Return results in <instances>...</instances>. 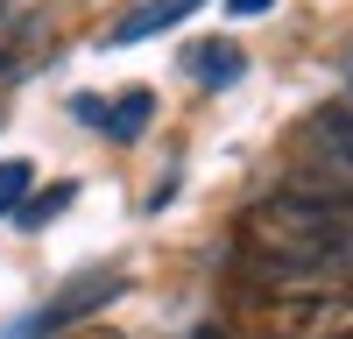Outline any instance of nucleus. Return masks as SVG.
<instances>
[{"instance_id": "nucleus-1", "label": "nucleus", "mask_w": 353, "mask_h": 339, "mask_svg": "<svg viewBox=\"0 0 353 339\" xmlns=\"http://www.w3.org/2000/svg\"><path fill=\"white\" fill-rule=\"evenodd\" d=\"M269 339H353V297L346 290H283L261 304Z\"/></svg>"}, {"instance_id": "nucleus-2", "label": "nucleus", "mask_w": 353, "mask_h": 339, "mask_svg": "<svg viewBox=\"0 0 353 339\" xmlns=\"http://www.w3.org/2000/svg\"><path fill=\"white\" fill-rule=\"evenodd\" d=\"M128 282L121 276H92V282H78V290H64V297H50L43 311H28L21 325H8L0 339H50V332H64V325H78V318H92L99 304H113Z\"/></svg>"}, {"instance_id": "nucleus-3", "label": "nucleus", "mask_w": 353, "mask_h": 339, "mask_svg": "<svg viewBox=\"0 0 353 339\" xmlns=\"http://www.w3.org/2000/svg\"><path fill=\"white\" fill-rule=\"evenodd\" d=\"M191 8H205V0H149V8H134L128 21H113V43H141V36H163V28H176Z\"/></svg>"}, {"instance_id": "nucleus-4", "label": "nucleus", "mask_w": 353, "mask_h": 339, "mask_svg": "<svg viewBox=\"0 0 353 339\" xmlns=\"http://www.w3.org/2000/svg\"><path fill=\"white\" fill-rule=\"evenodd\" d=\"M149 113H156V92H149V85H134V92H121V99L106 106V127H99V134H113V141H134L141 127H149Z\"/></svg>"}, {"instance_id": "nucleus-5", "label": "nucleus", "mask_w": 353, "mask_h": 339, "mask_svg": "<svg viewBox=\"0 0 353 339\" xmlns=\"http://www.w3.org/2000/svg\"><path fill=\"white\" fill-rule=\"evenodd\" d=\"M184 71L198 85H233V78H241V50H233V43H198L184 56Z\"/></svg>"}, {"instance_id": "nucleus-6", "label": "nucleus", "mask_w": 353, "mask_h": 339, "mask_svg": "<svg viewBox=\"0 0 353 339\" xmlns=\"http://www.w3.org/2000/svg\"><path fill=\"white\" fill-rule=\"evenodd\" d=\"M318 149H325L339 170H353V106H332V113H318Z\"/></svg>"}, {"instance_id": "nucleus-7", "label": "nucleus", "mask_w": 353, "mask_h": 339, "mask_svg": "<svg viewBox=\"0 0 353 339\" xmlns=\"http://www.w3.org/2000/svg\"><path fill=\"white\" fill-rule=\"evenodd\" d=\"M71 198H78V184H50V191H28V205L14 212V219H21V234H43V226H50L57 212L71 205Z\"/></svg>"}, {"instance_id": "nucleus-8", "label": "nucleus", "mask_w": 353, "mask_h": 339, "mask_svg": "<svg viewBox=\"0 0 353 339\" xmlns=\"http://www.w3.org/2000/svg\"><path fill=\"white\" fill-rule=\"evenodd\" d=\"M28 191H36V163L8 156V163H0V219H14V212L28 205Z\"/></svg>"}, {"instance_id": "nucleus-9", "label": "nucleus", "mask_w": 353, "mask_h": 339, "mask_svg": "<svg viewBox=\"0 0 353 339\" xmlns=\"http://www.w3.org/2000/svg\"><path fill=\"white\" fill-rule=\"evenodd\" d=\"M71 113H78L85 127H106V99H92V92H78V99H71Z\"/></svg>"}, {"instance_id": "nucleus-10", "label": "nucleus", "mask_w": 353, "mask_h": 339, "mask_svg": "<svg viewBox=\"0 0 353 339\" xmlns=\"http://www.w3.org/2000/svg\"><path fill=\"white\" fill-rule=\"evenodd\" d=\"M269 8H276V0H226V14H241V21L248 14H269Z\"/></svg>"}, {"instance_id": "nucleus-11", "label": "nucleus", "mask_w": 353, "mask_h": 339, "mask_svg": "<svg viewBox=\"0 0 353 339\" xmlns=\"http://www.w3.org/2000/svg\"><path fill=\"white\" fill-rule=\"evenodd\" d=\"M191 339H226V332H219V325H205V332H191Z\"/></svg>"}, {"instance_id": "nucleus-12", "label": "nucleus", "mask_w": 353, "mask_h": 339, "mask_svg": "<svg viewBox=\"0 0 353 339\" xmlns=\"http://www.w3.org/2000/svg\"><path fill=\"white\" fill-rule=\"evenodd\" d=\"M8 64H14V56H8V50H0V71H8Z\"/></svg>"}]
</instances>
